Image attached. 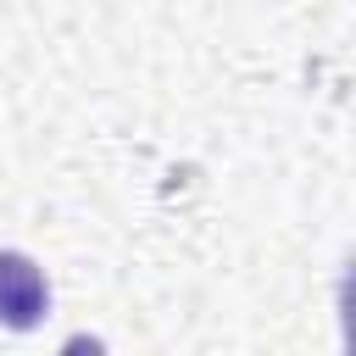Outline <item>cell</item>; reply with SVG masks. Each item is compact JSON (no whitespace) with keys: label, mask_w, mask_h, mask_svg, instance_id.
I'll return each instance as SVG.
<instances>
[{"label":"cell","mask_w":356,"mask_h":356,"mask_svg":"<svg viewBox=\"0 0 356 356\" xmlns=\"http://www.w3.org/2000/svg\"><path fill=\"white\" fill-rule=\"evenodd\" d=\"M50 306V289H44V273L22 256V250H0V323L6 328H33Z\"/></svg>","instance_id":"obj_1"}]
</instances>
